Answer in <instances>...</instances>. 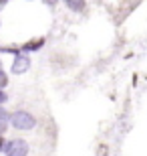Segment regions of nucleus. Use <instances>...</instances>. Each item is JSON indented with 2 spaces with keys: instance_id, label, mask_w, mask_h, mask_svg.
Wrapping results in <instances>:
<instances>
[{
  "instance_id": "1",
  "label": "nucleus",
  "mask_w": 147,
  "mask_h": 156,
  "mask_svg": "<svg viewBox=\"0 0 147 156\" xmlns=\"http://www.w3.org/2000/svg\"><path fill=\"white\" fill-rule=\"evenodd\" d=\"M8 122H10L16 130H32V128L36 126V118H34L30 112H24V110L14 112V114L8 118Z\"/></svg>"
},
{
  "instance_id": "2",
  "label": "nucleus",
  "mask_w": 147,
  "mask_h": 156,
  "mask_svg": "<svg viewBox=\"0 0 147 156\" xmlns=\"http://www.w3.org/2000/svg\"><path fill=\"white\" fill-rule=\"evenodd\" d=\"M6 156H26L28 154V144L20 138H14V140H8L4 142V148H2Z\"/></svg>"
},
{
  "instance_id": "3",
  "label": "nucleus",
  "mask_w": 147,
  "mask_h": 156,
  "mask_svg": "<svg viewBox=\"0 0 147 156\" xmlns=\"http://www.w3.org/2000/svg\"><path fill=\"white\" fill-rule=\"evenodd\" d=\"M28 69H30V59H28V55H24V53L14 55V61H12V73L22 75V73H26Z\"/></svg>"
},
{
  "instance_id": "4",
  "label": "nucleus",
  "mask_w": 147,
  "mask_h": 156,
  "mask_svg": "<svg viewBox=\"0 0 147 156\" xmlns=\"http://www.w3.org/2000/svg\"><path fill=\"white\" fill-rule=\"evenodd\" d=\"M45 45V39H36V41H28L22 45V53H32V51H38L40 47Z\"/></svg>"
},
{
  "instance_id": "5",
  "label": "nucleus",
  "mask_w": 147,
  "mask_h": 156,
  "mask_svg": "<svg viewBox=\"0 0 147 156\" xmlns=\"http://www.w3.org/2000/svg\"><path fill=\"white\" fill-rule=\"evenodd\" d=\"M67 6L73 12H83L85 10V0H67Z\"/></svg>"
},
{
  "instance_id": "6",
  "label": "nucleus",
  "mask_w": 147,
  "mask_h": 156,
  "mask_svg": "<svg viewBox=\"0 0 147 156\" xmlns=\"http://www.w3.org/2000/svg\"><path fill=\"white\" fill-rule=\"evenodd\" d=\"M6 85H8V75L4 73V69H2V63H0V89H4Z\"/></svg>"
},
{
  "instance_id": "7",
  "label": "nucleus",
  "mask_w": 147,
  "mask_h": 156,
  "mask_svg": "<svg viewBox=\"0 0 147 156\" xmlns=\"http://www.w3.org/2000/svg\"><path fill=\"white\" fill-rule=\"evenodd\" d=\"M8 118H10V116H8V112L0 105V122H8Z\"/></svg>"
},
{
  "instance_id": "8",
  "label": "nucleus",
  "mask_w": 147,
  "mask_h": 156,
  "mask_svg": "<svg viewBox=\"0 0 147 156\" xmlns=\"http://www.w3.org/2000/svg\"><path fill=\"white\" fill-rule=\"evenodd\" d=\"M6 101H8V95H6L4 89H0V105H4Z\"/></svg>"
},
{
  "instance_id": "9",
  "label": "nucleus",
  "mask_w": 147,
  "mask_h": 156,
  "mask_svg": "<svg viewBox=\"0 0 147 156\" xmlns=\"http://www.w3.org/2000/svg\"><path fill=\"white\" fill-rule=\"evenodd\" d=\"M45 4H48V6H57V4H58V0H45Z\"/></svg>"
},
{
  "instance_id": "10",
  "label": "nucleus",
  "mask_w": 147,
  "mask_h": 156,
  "mask_svg": "<svg viewBox=\"0 0 147 156\" xmlns=\"http://www.w3.org/2000/svg\"><path fill=\"white\" fill-rule=\"evenodd\" d=\"M2 148H4V140H2V136H0V152H2Z\"/></svg>"
},
{
  "instance_id": "11",
  "label": "nucleus",
  "mask_w": 147,
  "mask_h": 156,
  "mask_svg": "<svg viewBox=\"0 0 147 156\" xmlns=\"http://www.w3.org/2000/svg\"><path fill=\"white\" fill-rule=\"evenodd\" d=\"M65 2H67V0H65Z\"/></svg>"
}]
</instances>
